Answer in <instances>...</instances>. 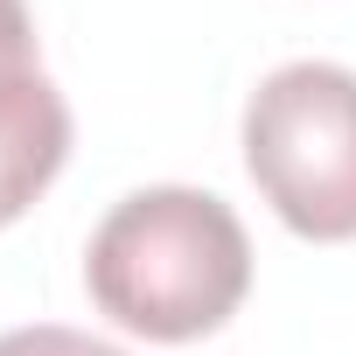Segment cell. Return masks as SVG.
<instances>
[{"mask_svg": "<svg viewBox=\"0 0 356 356\" xmlns=\"http://www.w3.org/2000/svg\"><path fill=\"white\" fill-rule=\"evenodd\" d=\"M245 168L286 231L356 238V70L286 63L245 105Z\"/></svg>", "mask_w": 356, "mask_h": 356, "instance_id": "7a4b0ae2", "label": "cell"}, {"mask_svg": "<svg viewBox=\"0 0 356 356\" xmlns=\"http://www.w3.org/2000/svg\"><path fill=\"white\" fill-rule=\"evenodd\" d=\"M84 280L98 314L147 342H196L224 328L252 286V245L210 189H140L91 231Z\"/></svg>", "mask_w": 356, "mask_h": 356, "instance_id": "6da1fadb", "label": "cell"}, {"mask_svg": "<svg viewBox=\"0 0 356 356\" xmlns=\"http://www.w3.org/2000/svg\"><path fill=\"white\" fill-rule=\"evenodd\" d=\"M70 154V105L42 77L29 0H0V224H15Z\"/></svg>", "mask_w": 356, "mask_h": 356, "instance_id": "3957f363", "label": "cell"}, {"mask_svg": "<svg viewBox=\"0 0 356 356\" xmlns=\"http://www.w3.org/2000/svg\"><path fill=\"white\" fill-rule=\"evenodd\" d=\"M0 356H126L84 328H56V321H35V328H8L0 335Z\"/></svg>", "mask_w": 356, "mask_h": 356, "instance_id": "277c9868", "label": "cell"}]
</instances>
